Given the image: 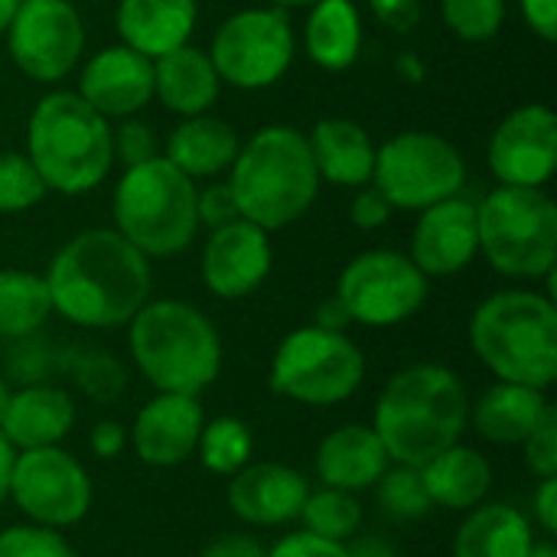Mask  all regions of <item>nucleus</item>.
<instances>
[{"instance_id":"38","label":"nucleus","mask_w":557,"mask_h":557,"mask_svg":"<svg viewBox=\"0 0 557 557\" xmlns=\"http://www.w3.org/2000/svg\"><path fill=\"white\" fill-rule=\"evenodd\" d=\"M522 457H525V467L539 476V480H548L557 476V408L548 405L545 418L539 421V428L525 437L522 444Z\"/></svg>"},{"instance_id":"6","label":"nucleus","mask_w":557,"mask_h":557,"mask_svg":"<svg viewBox=\"0 0 557 557\" xmlns=\"http://www.w3.org/2000/svg\"><path fill=\"white\" fill-rule=\"evenodd\" d=\"M26 150L46 189L65 196L95 189L114 163L108 117H101L78 91H52L33 108Z\"/></svg>"},{"instance_id":"1","label":"nucleus","mask_w":557,"mask_h":557,"mask_svg":"<svg viewBox=\"0 0 557 557\" xmlns=\"http://www.w3.org/2000/svg\"><path fill=\"white\" fill-rule=\"evenodd\" d=\"M46 287L52 313L88 330H111L131 323V317L150 297V264L124 235L111 228H91L75 235L49 264Z\"/></svg>"},{"instance_id":"51","label":"nucleus","mask_w":557,"mask_h":557,"mask_svg":"<svg viewBox=\"0 0 557 557\" xmlns=\"http://www.w3.org/2000/svg\"><path fill=\"white\" fill-rule=\"evenodd\" d=\"M20 3H23V0H0V33L13 23V16H16Z\"/></svg>"},{"instance_id":"11","label":"nucleus","mask_w":557,"mask_h":557,"mask_svg":"<svg viewBox=\"0 0 557 557\" xmlns=\"http://www.w3.org/2000/svg\"><path fill=\"white\" fill-rule=\"evenodd\" d=\"M26 522L42 529H72L91 512V476L78 457L62 447L16 450L10 496Z\"/></svg>"},{"instance_id":"24","label":"nucleus","mask_w":557,"mask_h":557,"mask_svg":"<svg viewBox=\"0 0 557 557\" xmlns=\"http://www.w3.org/2000/svg\"><path fill=\"white\" fill-rule=\"evenodd\" d=\"M545 411H548L545 392L516 382H496L480 395L476 405H470V424L490 444L522 447L525 437L545 418Z\"/></svg>"},{"instance_id":"39","label":"nucleus","mask_w":557,"mask_h":557,"mask_svg":"<svg viewBox=\"0 0 557 557\" xmlns=\"http://www.w3.org/2000/svg\"><path fill=\"white\" fill-rule=\"evenodd\" d=\"M114 147H117V157L127 163V166H137V163H147L157 157V137H153V127L144 124V121H124L117 127V137H114Z\"/></svg>"},{"instance_id":"17","label":"nucleus","mask_w":557,"mask_h":557,"mask_svg":"<svg viewBox=\"0 0 557 557\" xmlns=\"http://www.w3.org/2000/svg\"><path fill=\"white\" fill-rule=\"evenodd\" d=\"M271 242L268 232L248 219H235L212 228L202 248V281L222 300H238L255 294L271 274Z\"/></svg>"},{"instance_id":"54","label":"nucleus","mask_w":557,"mask_h":557,"mask_svg":"<svg viewBox=\"0 0 557 557\" xmlns=\"http://www.w3.org/2000/svg\"><path fill=\"white\" fill-rule=\"evenodd\" d=\"M277 10H284V7H313L317 0H271Z\"/></svg>"},{"instance_id":"44","label":"nucleus","mask_w":557,"mask_h":557,"mask_svg":"<svg viewBox=\"0 0 557 557\" xmlns=\"http://www.w3.org/2000/svg\"><path fill=\"white\" fill-rule=\"evenodd\" d=\"M196 557H268V548L245 532H225L219 539H212Z\"/></svg>"},{"instance_id":"14","label":"nucleus","mask_w":557,"mask_h":557,"mask_svg":"<svg viewBox=\"0 0 557 557\" xmlns=\"http://www.w3.org/2000/svg\"><path fill=\"white\" fill-rule=\"evenodd\" d=\"M10 29L16 69L36 82L65 78L85 46V29L69 0H23Z\"/></svg>"},{"instance_id":"15","label":"nucleus","mask_w":557,"mask_h":557,"mask_svg":"<svg viewBox=\"0 0 557 557\" xmlns=\"http://www.w3.org/2000/svg\"><path fill=\"white\" fill-rule=\"evenodd\" d=\"M490 166L503 186L539 189L557 166V117L545 104L512 111L490 140Z\"/></svg>"},{"instance_id":"5","label":"nucleus","mask_w":557,"mask_h":557,"mask_svg":"<svg viewBox=\"0 0 557 557\" xmlns=\"http://www.w3.org/2000/svg\"><path fill=\"white\" fill-rule=\"evenodd\" d=\"M228 186L238 215L258 228L274 232L297 222L320 189L307 137L284 124L261 127L245 147H238Z\"/></svg>"},{"instance_id":"16","label":"nucleus","mask_w":557,"mask_h":557,"mask_svg":"<svg viewBox=\"0 0 557 557\" xmlns=\"http://www.w3.org/2000/svg\"><path fill=\"white\" fill-rule=\"evenodd\" d=\"M202 424H206V411L196 395L157 392L137 411L127 437L140 463L153 470H170L196 454Z\"/></svg>"},{"instance_id":"36","label":"nucleus","mask_w":557,"mask_h":557,"mask_svg":"<svg viewBox=\"0 0 557 557\" xmlns=\"http://www.w3.org/2000/svg\"><path fill=\"white\" fill-rule=\"evenodd\" d=\"M46 196V183L23 153H0V212H23Z\"/></svg>"},{"instance_id":"48","label":"nucleus","mask_w":557,"mask_h":557,"mask_svg":"<svg viewBox=\"0 0 557 557\" xmlns=\"http://www.w3.org/2000/svg\"><path fill=\"white\" fill-rule=\"evenodd\" d=\"M349 323H352V320H349V313H346V307H343V300H339L336 294L317 307V323H313V326H323V330L346 333V326H349Z\"/></svg>"},{"instance_id":"13","label":"nucleus","mask_w":557,"mask_h":557,"mask_svg":"<svg viewBox=\"0 0 557 557\" xmlns=\"http://www.w3.org/2000/svg\"><path fill=\"white\" fill-rule=\"evenodd\" d=\"M336 297L352 323L385 330L411 320L424 307L428 277L398 251H366L343 268Z\"/></svg>"},{"instance_id":"34","label":"nucleus","mask_w":557,"mask_h":557,"mask_svg":"<svg viewBox=\"0 0 557 557\" xmlns=\"http://www.w3.org/2000/svg\"><path fill=\"white\" fill-rule=\"evenodd\" d=\"M379 490V506L388 519L395 522H418L424 519L434 506L428 499V490L421 483V470L418 467H401L392 463L382 480L375 483Z\"/></svg>"},{"instance_id":"19","label":"nucleus","mask_w":557,"mask_h":557,"mask_svg":"<svg viewBox=\"0 0 557 557\" xmlns=\"http://www.w3.org/2000/svg\"><path fill=\"white\" fill-rule=\"evenodd\" d=\"M310 480L287 463H248L228 476V509L255 529H277L300 519Z\"/></svg>"},{"instance_id":"23","label":"nucleus","mask_w":557,"mask_h":557,"mask_svg":"<svg viewBox=\"0 0 557 557\" xmlns=\"http://www.w3.org/2000/svg\"><path fill=\"white\" fill-rule=\"evenodd\" d=\"M196 13V0H121L117 33L134 52L160 59L189 42Z\"/></svg>"},{"instance_id":"21","label":"nucleus","mask_w":557,"mask_h":557,"mask_svg":"<svg viewBox=\"0 0 557 557\" xmlns=\"http://www.w3.org/2000/svg\"><path fill=\"white\" fill-rule=\"evenodd\" d=\"M75 428V401L65 388L49 382H29L10 395L0 434L13 450L62 447Z\"/></svg>"},{"instance_id":"43","label":"nucleus","mask_w":557,"mask_h":557,"mask_svg":"<svg viewBox=\"0 0 557 557\" xmlns=\"http://www.w3.org/2000/svg\"><path fill=\"white\" fill-rule=\"evenodd\" d=\"M88 447H91V454H95V457H101V460H114V457H121V454L131 447L127 428H124L121 421H114V418H104V421H98V424L91 428V434H88Z\"/></svg>"},{"instance_id":"7","label":"nucleus","mask_w":557,"mask_h":557,"mask_svg":"<svg viewBox=\"0 0 557 557\" xmlns=\"http://www.w3.org/2000/svg\"><path fill=\"white\" fill-rule=\"evenodd\" d=\"M196 196L193 180L166 157L127 166L114 193L117 235L147 258L180 255L199 228Z\"/></svg>"},{"instance_id":"41","label":"nucleus","mask_w":557,"mask_h":557,"mask_svg":"<svg viewBox=\"0 0 557 557\" xmlns=\"http://www.w3.org/2000/svg\"><path fill=\"white\" fill-rule=\"evenodd\" d=\"M268 557H349V548L339 542L310 535V532H294V535H284L281 542H274Z\"/></svg>"},{"instance_id":"52","label":"nucleus","mask_w":557,"mask_h":557,"mask_svg":"<svg viewBox=\"0 0 557 557\" xmlns=\"http://www.w3.org/2000/svg\"><path fill=\"white\" fill-rule=\"evenodd\" d=\"M525 557H557L555 542H535V545H532V552H529Z\"/></svg>"},{"instance_id":"46","label":"nucleus","mask_w":557,"mask_h":557,"mask_svg":"<svg viewBox=\"0 0 557 557\" xmlns=\"http://www.w3.org/2000/svg\"><path fill=\"white\" fill-rule=\"evenodd\" d=\"M375 16L392 26V29H401L408 33L418 20H421V3L418 0H369Z\"/></svg>"},{"instance_id":"12","label":"nucleus","mask_w":557,"mask_h":557,"mask_svg":"<svg viewBox=\"0 0 557 557\" xmlns=\"http://www.w3.org/2000/svg\"><path fill=\"white\" fill-rule=\"evenodd\" d=\"M209 59L219 82L248 91L274 85L294 59V29L287 13L277 7H258L228 16L212 39Z\"/></svg>"},{"instance_id":"37","label":"nucleus","mask_w":557,"mask_h":557,"mask_svg":"<svg viewBox=\"0 0 557 557\" xmlns=\"http://www.w3.org/2000/svg\"><path fill=\"white\" fill-rule=\"evenodd\" d=\"M0 557H78L75 548L55 529H42L33 522L10 525L0 532Z\"/></svg>"},{"instance_id":"53","label":"nucleus","mask_w":557,"mask_h":557,"mask_svg":"<svg viewBox=\"0 0 557 557\" xmlns=\"http://www.w3.org/2000/svg\"><path fill=\"white\" fill-rule=\"evenodd\" d=\"M10 395H13V392H10V385H7V382L0 379V421H3V414H7V405H10Z\"/></svg>"},{"instance_id":"10","label":"nucleus","mask_w":557,"mask_h":557,"mask_svg":"<svg viewBox=\"0 0 557 557\" xmlns=\"http://www.w3.org/2000/svg\"><path fill=\"white\" fill-rule=\"evenodd\" d=\"M372 180L392 209H428L463 189L467 163L447 137L405 131L375 150Z\"/></svg>"},{"instance_id":"20","label":"nucleus","mask_w":557,"mask_h":557,"mask_svg":"<svg viewBox=\"0 0 557 557\" xmlns=\"http://www.w3.org/2000/svg\"><path fill=\"white\" fill-rule=\"evenodd\" d=\"M78 95L101 117H131L153 98V59L131 46H108L88 59Z\"/></svg>"},{"instance_id":"25","label":"nucleus","mask_w":557,"mask_h":557,"mask_svg":"<svg viewBox=\"0 0 557 557\" xmlns=\"http://www.w3.org/2000/svg\"><path fill=\"white\" fill-rule=\"evenodd\" d=\"M320 180L333 186H366L375 170L372 137L346 117H323L307 137Z\"/></svg>"},{"instance_id":"49","label":"nucleus","mask_w":557,"mask_h":557,"mask_svg":"<svg viewBox=\"0 0 557 557\" xmlns=\"http://www.w3.org/2000/svg\"><path fill=\"white\" fill-rule=\"evenodd\" d=\"M349 548V557H398V552L385 542V539H375V535H366V539H356Z\"/></svg>"},{"instance_id":"30","label":"nucleus","mask_w":557,"mask_h":557,"mask_svg":"<svg viewBox=\"0 0 557 557\" xmlns=\"http://www.w3.org/2000/svg\"><path fill=\"white\" fill-rule=\"evenodd\" d=\"M307 55L330 72H343L359 59L362 20L352 0H317L307 20Z\"/></svg>"},{"instance_id":"31","label":"nucleus","mask_w":557,"mask_h":557,"mask_svg":"<svg viewBox=\"0 0 557 557\" xmlns=\"http://www.w3.org/2000/svg\"><path fill=\"white\" fill-rule=\"evenodd\" d=\"M52 313L46 277L0 271V339H29Z\"/></svg>"},{"instance_id":"33","label":"nucleus","mask_w":557,"mask_h":557,"mask_svg":"<svg viewBox=\"0 0 557 557\" xmlns=\"http://www.w3.org/2000/svg\"><path fill=\"white\" fill-rule=\"evenodd\" d=\"M300 522H304V532L310 535L349 545L362 529V506L356 493H343L333 486H323L317 493L310 490L300 509Z\"/></svg>"},{"instance_id":"3","label":"nucleus","mask_w":557,"mask_h":557,"mask_svg":"<svg viewBox=\"0 0 557 557\" xmlns=\"http://www.w3.org/2000/svg\"><path fill=\"white\" fill-rule=\"evenodd\" d=\"M131 359L140 375L170 395L206 392L222 369V339L212 320L183 300L144 304L127 323Z\"/></svg>"},{"instance_id":"40","label":"nucleus","mask_w":557,"mask_h":557,"mask_svg":"<svg viewBox=\"0 0 557 557\" xmlns=\"http://www.w3.org/2000/svg\"><path fill=\"white\" fill-rule=\"evenodd\" d=\"M196 215L199 222H206L209 228H222L238 215V202H235V193L228 183H219V186H209L202 196H196Z\"/></svg>"},{"instance_id":"22","label":"nucleus","mask_w":557,"mask_h":557,"mask_svg":"<svg viewBox=\"0 0 557 557\" xmlns=\"http://www.w3.org/2000/svg\"><path fill=\"white\" fill-rule=\"evenodd\" d=\"M313 467L323 486L359 496L366 490H375V483L392 467V460L375 428L343 424L320 441Z\"/></svg>"},{"instance_id":"32","label":"nucleus","mask_w":557,"mask_h":557,"mask_svg":"<svg viewBox=\"0 0 557 557\" xmlns=\"http://www.w3.org/2000/svg\"><path fill=\"white\" fill-rule=\"evenodd\" d=\"M196 454H199L202 470H209L215 476H235L242 467L251 463V454H255L251 428L242 418H232V414L212 418V421L202 424Z\"/></svg>"},{"instance_id":"27","label":"nucleus","mask_w":557,"mask_h":557,"mask_svg":"<svg viewBox=\"0 0 557 557\" xmlns=\"http://www.w3.org/2000/svg\"><path fill=\"white\" fill-rule=\"evenodd\" d=\"M535 542V525L522 509L480 503V509H470L457 529L450 557H525Z\"/></svg>"},{"instance_id":"29","label":"nucleus","mask_w":557,"mask_h":557,"mask_svg":"<svg viewBox=\"0 0 557 557\" xmlns=\"http://www.w3.org/2000/svg\"><path fill=\"white\" fill-rule=\"evenodd\" d=\"M238 134L219 121V117H186L166 140V160L186 173L189 180L196 176H215L228 170L238 157Z\"/></svg>"},{"instance_id":"8","label":"nucleus","mask_w":557,"mask_h":557,"mask_svg":"<svg viewBox=\"0 0 557 557\" xmlns=\"http://www.w3.org/2000/svg\"><path fill=\"white\" fill-rule=\"evenodd\" d=\"M476 235L486 261L506 277L535 281L555 271L557 209L542 189H493L476 206Z\"/></svg>"},{"instance_id":"35","label":"nucleus","mask_w":557,"mask_h":557,"mask_svg":"<svg viewBox=\"0 0 557 557\" xmlns=\"http://www.w3.org/2000/svg\"><path fill=\"white\" fill-rule=\"evenodd\" d=\"M444 23L467 42H486L506 20V0H441Z\"/></svg>"},{"instance_id":"45","label":"nucleus","mask_w":557,"mask_h":557,"mask_svg":"<svg viewBox=\"0 0 557 557\" xmlns=\"http://www.w3.org/2000/svg\"><path fill=\"white\" fill-rule=\"evenodd\" d=\"M532 525H539L548 539L557 532V476L539 480V490L532 496Z\"/></svg>"},{"instance_id":"50","label":"nucleus","mask_w":557,"mask_h":557,"mask_svg":"<svg viewBox=\"0 0 557 557\" xmlns=\"http://www.w3.org/2000/svg\"><path fill=\"white\" fill-rule=\"evenodd\" d=\"M13 457H16V450L7 444V437L0 434V506L7 503V496H10V470H13Z\"/></svg>"},{"instance_id":"26","label":"nucleus","mask_w":557,"mask_h":557,"mask_svg":"<svg viewBox=\"0 0 557 557\" xmlns=\"http://www.w3.org/2000/svg\"><path fill=\"white\" fill-rule=\"evenodd\" d=\"M421 483L428 490L431 506L450 512H470L490 496L493 467L480 450L454 444L421 467Z\"/></svg>"},{"instance_id":"2","label":"nucleus","mask_w":557,"mask_h":557,"mask_svg":"<svg viewBox=\"0 0 557 557\" xmlns=\"http://www.w3.org/2000/svg\"><path fill=\"white\" fill-rule=\"evenodd\" d=\"M470 424V395L463 379L437 362H418L395 372L375 405V434L388 460L424 467L447 447L460 444Z\"/></svg>"},{"instance_id":"42","label":"nucleus","mask_w":557,"mask_h":557,"mask_svg":"<svg viewBox=\"0 0 557 557\" xmlns=\"http://www.w3.org/2000/svg\"><path fill=\"white\" fill-rule=\"evenodd\" d=\"M349 215H352V225H359V228L372 232V228H382V225L388 222V215H392V202H388L375 186H366V189L356 196V202H352Z\"/></svg>"},{"instance_id":"47","label":"nucleus","mask_w":557,"mask_h":557,"mask_svg":"<svg viewBox=\"0 0 557 557\" xmlns=\"http://www.w3.org/2000/svg\"><path fill=\"white\" fill-rule=\"evenodd\" d=\"M522 3V16L525 23L545 39L555 42L557 39V0H519Z\"/></svg>"},{"instance_id":"4","label":"nucleus","mask_w":557,"mask_h":557,"mask_svg":"<svg viewBox=\"0 0 557 557\" xmlns=\"http://www.w3.org/2000/svg\"><path fill=\"white\" fill-rule=\"evenodd\" d=\"M476 359L499 379L548 392L557 379V307L535 290H503L470 320Z\"/></svg>"},{"instance_id":"28","label":"nucleus","mask_w":557,"mask_h":557,"mask_svg":"<svg viewBox=\"0 0 557 557\" xmlns=\"http://www.w3.org/2000/svg\"><path fill=\"white\" fill-rule=\"evenodd\" d=\"M153 95H160V101L176 114H206L219 98V72L209 52L186 42L153 59Z\"/></svg>"},{"instance_id":"9","label":"nucleus","mask_w":557,"mask_h":557,"mask_svg":"<svg viewBox=\"0 0 557 557\" xmlns=\"http://www.w3.org/2000/svg\"><path fill=\"white\" fill-rule=\"evenodd\" d=\"M366 379L362 349L336 330L300 326L287 333L271 359L268 385L274 395L307 408H333L349 401Z\"/></svg>"},{"instance_id":"18","label":"nucleus","mask_w":557,"mask_h":557,"mask_svg":"<svg viewBox=\"0 0 557 557\" xmlns=\"http://www.w3.org/2000/svg\"><path fill=\"white\" fill-rule=\"evenodd\" d=\"M476 206L470 199L450 196L421 209V219L411 235V261L424 277L460 274L476 258Z\"/></svg>"}]
</instances>
